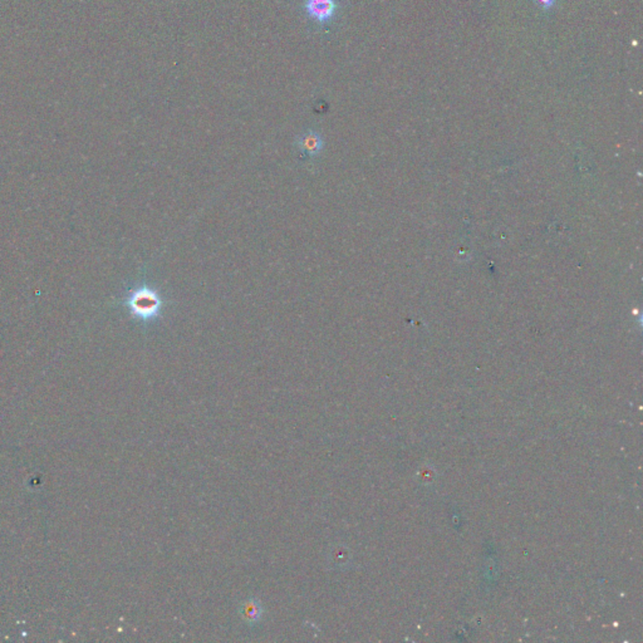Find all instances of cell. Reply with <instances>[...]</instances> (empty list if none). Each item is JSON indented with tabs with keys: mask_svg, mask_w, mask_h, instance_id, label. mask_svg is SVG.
Returning <instances> with one entry per match:
<instances>
[{
	"mask_svg": "<svg viewBox=\"0 0 643 643\" xmlns=\"http://www.w3.org/2000/svg\"><path fill=\"white\" fill-rule=\"evenodd\" d=\"M124 304L135 319L149 324L161 318L165 299L156 288L141 284L131 289L124 298Z\"/></svg>",
	"mask_w": 643,
	"mask_h": 643,
	"instance_id": "cell-1",
	"label": "cell"
},
{
	"mask_svg": "<svg viewBox=\"0 0 643 643\" xmlns=\"http://www.w3.org/2000/svg\"><path fill=\"white\" fill-rule=\"evenodd\" d=\"M339 4L337 0H304L303 10L309 21H315L318 26H328L332 23Z\"/></svg>",
	"mask_w": 643,
	"mask_h": 643,
	"instance_id": "cell-2",
	"label": "cell"
},
{
	"mask_svg": "<svg viewBox=\"0 0 643 643\" xmlns=\"http://www.w3.org/2000/svg\"><path fill=\"white\" fill-rule=\"evenodd\" d=\"M295 145L304 158H313L318 156L323 150L324 140L317 131H307L297 137Z\"/></svg>",
	"mask_w": 643,
	"mask_h": 643,
	"instance_id": "cell-3",
	"label": "cell"
},
{
	"mask_svg": "<svg viewBox=\"0 0 643 643\" xmlns=\"http://www.w3.org/2000/svg\"><path fill=\"white\" fill-rule=\"evenodd\" d=\"M260 615H261V611H260L259 606L257 603H247L245 604V609H244V616L249 621H255L259 618Z\"/></svg>",
	"mask_w": 643,
	"mask_h": 643,
	"instance_id": "cell-4",
	"label": "cell"
},
{
	"mask_svg": "<svg viewBox=\"0 0 643 643\" xmlns=\"http://www.w3.org/2000/svg\"><path fill=\"white\" fill-rule=\"evenodd\" d=\"M541 3H544V4H546V3H548V4H552V0H541Z\"/></svg>",
	"mask_w": 643,
	"mask_h": 643,
	"instance_id": "cell-5",
	"label": "cell"
}]
</instances>
